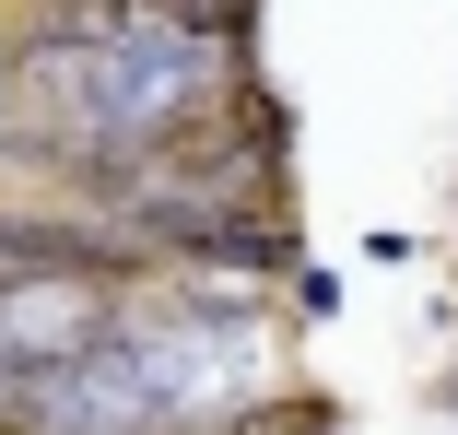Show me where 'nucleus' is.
Listing matches in <instances>:
<instances>
[{
	"label": "nucleus",
	"mask_w": 458,
	"mask_h": 435,
	"mask_svg": "<svg viewBox=\"0 0 458 435\" xmlns=\"http://www.w3.org/2000/svg\"><path fill=\"white\" fill-rule=\"evenodd\" d=\"M283 283H294V306H306V318H329V306H341V283L318 271V259H294V271H283Z\"/></svg>",
	"instance_id": "1"
},
{
	"label": "nucleus",
	"mask_w": 458,
	"mask_h": 435,
	"mask_svg": "<svg viewBox=\"0 0 458 435\" xmlns=\"http://www.w3.org/2000/svg\"><path fill=\"white\" fill-rule=\"evenodd\" d=\"M24 118V59H13V36H0V130Z\"/></svg>",
	"instance_id": "2"
}]
</instances>
